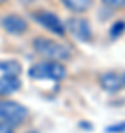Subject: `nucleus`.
<instances>
[{
    "mask_svg": "<svg viewBox=\"0 0 125 133\" xmlns=\"http://www.w3.org/2000/svg\"><path fill=\"white\" fill-rule=\"evenodd\" d=\"M33 49L38 53L40 56L47 58V61H66L71 58L69 49L63 44L59 43L58 40H53L49 37H35L33 40Z\"/></svg>",
    "mask_w": 125,
    "mask_h": 133,
    "instance_id": "obj_1",
    "label": "nucleus"
},
{
    "mask_svg": "<svg viewBox=\"0 0 125 133\" xmlns=\"http://www.w3.org/2000/svg\"><path fill=\"white\" fill-rule=\"evenodd\" d=\"M28 76L35 80H54L60 81L66 76V68L58 61H41L34 64L28 71Z\"/></svg>",
    "mask_w": 125,
    "mask_h": 133,
    "instance_id": "obj_2",
    "label": "nucleus"
},
{
    "mask_svg": "<svg viewBox=\"0 0 125 133\" xmlns=\"http://www.w3.org/2000/svg\"><path fill=\"white\" fill-rule=\"evenodd\" d=\"M28 117V109L19 102H15L10 99L0 101V120L9 126H18L24 123L25 118Z\"/></svg>",
    "mask_w": 125,
    "mask_h": 133,
    "instance_id": "obj_3",
    "label": "nucleus"
},
{
    "mask_svg": "<svg viewBox=\"0 0 125 133\" xmlns=\"http://www.w3.org/2000/svg\"><path fill=\"white\" fill-rule=\"evenodd\" d=\"M33 18L37 24L41 25L43 28L49 30L50 33L58 34L60 37L65 36V31H66L65 30V24L60 21V18L56 14L49 12V10H44V9H40V10H37V12L33 14Z\"/></svg>",
    "mask_w": 125,
    "mask_h": 133,
    "instance_id": "obj_4",
    "label": "nucleus"
},
{
    "mask_svg": "<svg viewBox=\"0 0 125 133\" xmlns=\"http://www.w3.org/2000/svg\"><path fill=\"white\" fill-rule=\"evenodd\" d=\"M66 28L80 42H90L93 37V31H91V27H90V22L85 18H80V16L69 18L66 21V24H65V30Z\"/></svg>",
    "mask_w": 125,
    "mask_h": 133,
    "instance_id": "obj_5",
    "label": "nucleus"
},
{
    "mask_svg": "<svg viewBox=\"0 0 125 133\" xmlns=\"http://www.w3.org/2000/svg\"><path fill=\"white\" fill-rule=\"evenodd\" d=\"M0 25H2V28L5 30L6 33L13 34V36H22L29 28L28 22L22 16H19L16 14H9L6 16H3L2 21H0Z\"/></svg>",
    "mask_w": 125,
    "mask_h": 133,
    "instance_id": "obj_6",
    "label": "nucleus"
},
{
    "mask_svg": "<svg viewBox=\"0 0 125 133\" xmlns=\"http://www.w3.org/2000/svg\"><path fill=\"white\" fill-rule=\"evenodd\" d=\"M99 83H100L101 89L107 92H118L125 87V72H103L99 77Z\"/></svg>",
    "mask_w": 125,
    "mask_h": 133,
    "instance_id": "obj_7",
    "label": "nucleus"
},
{
    "mask_svg": "<svg viewBox=\"0 0 125 133\" xmlns=\"http://www.w3.org/2000/svg\"><path fill=\"white\" fill-rule=\"evenodd\" d=\"M22 72V65L15 59L0 62V80L3 78H18Z\"/></svg>",
    "mask_w": 125,
    "mask_h": 133,
    "instance_id": "obj_8",
    "label": "nucleus"
},
{
    "mask_svg": "<svg viewBox=\"0 0 125 133\" xmlns=\"http://www.w3.org/2000/svg\"><path fill=\"white\" fill-rule=\"evenodd\" d=\"M60 2L66 9L72 10L75 14H84L93 5V0H60Z\"/></svg>",
    "mask_w": 125,
    "mask_h": 133,
    "instance_id": "obj_9",
    "label": "nucleus"
},
{
    "mask_svg": "<svg viewBox=\"0 0 125 133\" xmlns=\"http://www.w3.org/2000/svg\"><path fill=\"white\" fill-rule=\"evenodd\" d=\"M21 81L19 78H3L0 80V96H7L19 90Z\"/></svg>",
    "mask_w": 125,
    "mask_h": 133,
    "instance_id": "obj_10",
    "label": "nucleus"
},
{
    "mask_svg": "<svg viewBox=\"0 0 125 133\" xmlns=\"http://www.w3.org/2000/svg\"><path fill=\"white\" fill-rule=\"evenodd\" d=\"M124 33H125V21H122V19H119V21L113 22V24H112V27H111V30H109V34H111L112 38L121 37Z\"/></svg>",
    "mask_w": 125,
    "mask_h": 133,
    "instance_id": "obj_11",
    "label": "nucleus"
},
{
    "mask_svg": "<svg viewBox=\"0 0 125 133\" xmlns=\"http://www.w3.org/2000/svg\"><path fill=\"white\" fill-rule=\"evenodd\" d=\"M103 5L109 6L112 9H121V8H125V0H100Z\"/></svg>",
    "mask_w": 125,
    "mask_h": 133,
    "instance_id": "obj_12",
    "label": "nucleus"
},
{
    "mask_svg": "<svg viewBox=\"0 0 125 133\" xmlns=\"http://www.w3.org/2000/svg\"><path fill=\"white\" fill-rule=\"evenodd\" d=\"M106 132L107 133H122V132H125V121L113 124V126H109V127L106 129Z\"/></svg>",
    "mask_w": 125,
    "mask_h": 133,
    "instance_id": "obj_13",
    "label": "nucleus"
},
{
    "mask_svg": "<svg viewBox=\"0 0 125 133\" xmlns=\"http://www.w3.org/2000/svg\"><path fill=\"white\" fill-rule=\"evenodd\" d=\"M0 133H15V129L12 126H9V124L0 121Z\"/></svg>",
    "mask_w": 125,
    "mask_h": 133,
    "instance_id": "obj_14",
    "label": "nucleus"
},
{
    "mask_svg": "<svg viewBox=\"0 0 125 133\" xmlns=\"http://www.w3.org/2000/svg\"><path fill=\"white\" fill-rule=\"evenodd\" d=\"M5 2H6V0H0V3H5Z\"/></svg>",
    "mask_w": 125,
    "mask_h": 133,
    "instance_id": "obj_15",
    "label": "nucleus"
}]
</instances>
